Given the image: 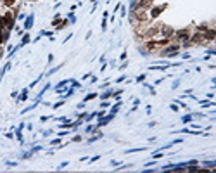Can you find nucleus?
<instances>
[{"label":"nucleus","mask_w":216,"mask_h":173,"mask_svg":"<svg viewBox=\"0 0 216 173\" xmlns=\"http://www.w3.org/2000/svg\"><path fill=\"white\" fill-rule=\"evenodd\" d=\"M31 24H33V16H29V17L26 19V23H24V28H26V29H29V28H31Z\"/></svg>","instance_id":"f03ea898"},{"label":"nucleus","mask_w":216,"mask_h":173,"mask_svg":"<svg viewBox=\"0 0 216 173\" xmlns=\"http://www.w3.org/2000/svg\"><path fill=\"white\" fill-rule=\"evenodd\" d=\"M3 3H5L7 7H10V5H14V3H16V0H3Z\"/></svg>","instance_id":"7ed1b4c3"},{"label":"nucleus","mask_w":216,"mask_h":173,"mask_svg":"<svg viewBox=\"0 0 216 173\" xmlns=\"http://www.w3.org/2000/svg\"><path fill=\"white\" fill-rule=\"evenodd\" d=\"M93 97H97V95H95V94H88V95L85 97V102H87V101H92Z\"/></svg>","instance_id":"20e7f679"},{"label":"nucleus","mask_w":216,"mask_h":173,"mask_svg":"<svg viewBox=\"0 0 216 173\" xmlns=\"http://www.w3.org/2000/svg\"><path fill=\"white\" fill-rule=\"evenodd\" d=\"M0 55H2V52H0Z\"/></svg>","instance_id":"6e6552de"},{"label":"nucleus","mask_w":216,"mask_h":173,"mask_svg":"<svg viewBox=\"0 0 216 173\" xmlns=\"http://www.w3.org/2000/svg\"><path fill=\"white\" fill-rule=\"evenodd\" d=\"M28 42H29V36H28V35H26V36H24V38H22V42H21V45H26V43H28Z\"/></svg>","instance_id":"39448f33"},{"label":"nucleus","mask_w":216,"mask_h":173,"mask_svg":"<svg viewBox=\"0 0 216 173\" xmlns=\"http://www.w3.org/2000/svg\"><path fill=\"white\" fill-rule=\"evenodd\" d=\"M192 120V116H183V123H187V121H190Z\"/></svg>","instance_id":"423d86ee"},{"label":"nucleus","mask_w":216,"mask_h":173,"mask_svg":"<svg viewBox=\"0 0 216 173\" xmlns=\"http://www.w3.org/2000/svg\"><path fill=\"white\" fill-rule=\"evenodd\" d=\"M164 7H166V5H163V7H156V9L152 10V16H154V17H156V16H159V14L163 12V9H164Z\"/></svg>","instance_id":"f257e3e1"},{"label":"nucleus","mask_w":216,"mask_h":173,"mask_svg":"<svg viewBox=\"0 0 216 173\" xmlns=\"http://www.w3.org/2000/svg\"><path fill=\"white\" fill-rule=\"evenodd\" d=\"M109 95H111V90H109V92H106V94H104V95H102V99H107V97H109Z\"/></svg>","instance_id":"0eeeda50"}]
</instances>
